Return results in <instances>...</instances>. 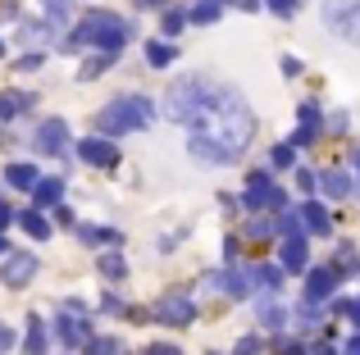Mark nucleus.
Masks as SVG:
<instances>
[{
	"instance_id": "f257e3e1",
	"label": "nucleus",
	"mask_w": 360,
	"mask_h": 355,
	"mask_svg": "<svg viewBox=\"0 0 360 355\" xmlns=\"http://www.w3.org/2000/svg\"><path fill=\"white\" fill-rule=\"evenodd\" d=\"M165 114L174 119L178 128H201V137L229 146L233 155H242L246 142H251V133H255L246 100L233 87H224V82H205V78L174 82L169 96H165Z\"/></svg>"
},
{
	"instance_id": "f03ea898",
	"label": "nucleus",
	"mask_w": 360,
	"mask_h": 355,
	"mask_svg": "<svg viewBox=\"0 0 360 355\" xmlns=\"http://www.w3.org/2000/svg\"><path fill=\"white\" fill-rule=\"evenodd\" d=\"M132 27L123 23L119 14H105V9H96V14H87V23L73 27L69 36H64L60 51H87V46H96L101 55H119L123 46H128Z\"/></svg>"
},
{
	"instance_id": "7ed1b4c3",
	"label": "nucleus",
	"mask_w": 360,
	"mask_h": 355,
	"mask_svg": "<svg viewBox=\"0 0 360 355\" xmlns=\"http://www.w3.org/2000/svg\"><path fill=\"white\" fill-rule=\"evenodd\" d=\"M150 123H155V109H150L146 96H119L96 114V128L105 137H123V133H137V128H150Z\"/></svg>"
},
{
	"instance_id": "20e7f679",
	"label": "nucleus",
	"mask_w": 360,
	"mask_h": 355,
	"mask_svg": "<svg viewBox=\"0 0 360 355\" xmlns=\"http://www.w3.org/2000/svg\"><path fill=\"white\" fill-rule=\"evenodd\" d=\"M319 18H324V27L333 36L360 46V0H324V5H319Z\"/></svg>"
},
{
	"instance_id": "39448f33",
	"label": "nucleus",
	"mask_w": 360,
	"mask_h": 355,
	"mask_svg": "<svg viewBox=\"0 0 360 355\" xmlns=\"http://www.w3.org/2000/svg\"><path fill=\"white\" fill-rule=\"evenodd\" d=\"M242 201H246V210H264V205L283 210V205H288V196H283L278 187L269 182V173H251V178H246V192H242Z\"/></svg>"
},
{
	"instance_id": "423d86ee",
	"label": "nucleus",
	"mask_w": 360,
	"mask_h": 355,
	"mask_svg": "<svg viewBox=\"0 0 360 355\" xmlns=\"http://www.w3.org/2000/svg\"><path fill=\"white\" fill-rule=\"evenodd\" d=\"M32 146L41 155H64V146H69V119H46L32 133Z\"/></svg>"
},
{
	"instance_id": "0eeeda50",
	"label": "nucleus",
	"mask_w": 360,
	"mask_h": 355,
	"mask_svg": "<svg viewBox=\"0 0 360 355\" xmlns=\"http://www.w3.org/2000/svg\"><path fill=\"white\" fill-rule=\"evenodd\" d=\"M338 283H342V269H338V264L315 269V274L306 278V301H310V310H315L319 301H328V296L338 292Z\"/></svg>"
},
{
	"instance_id": "6e6552de",
	"label": "nucleus",
	"mask_w": 360,
	"mask_h": 355,
	"mask_svg": "<svg viewBox=\"0 0 360 355\" xmlns=\"http://www.w3.org/2000/svg\"><path fill=\"white\" fill-rule=\"evenodd\" d=\"M37 264L41 260L27 255V250H14V255H5V269H0V278H5V287H27L37 278Z\"/></svg>"
},
{
	"instance_id": "1a4fd4ad",
	"label": "nucleus",
	"mask_w": 360,
	"mask_h": 355,
	"mask_svg": "<svg viewBox=\"0 0 360 355\" xmlns=\"http://www.w3.org/2000/svg\"><path fill=\"white\" fill-rule=\"evenodd\" d=\"M155 319L169 323V328H187V323L196 319V305L187 301V296H165V301L155 305Z\"/></svg>"
},
{
	"instance_id": "9d476101",
	"label": "nucleus",
	"mask_w": 360,
	"mask_h": 355,
	"mask_svg": "<svg viewBox=\"0 0 360 355\" xmlns=\"http://www.w3.org/2000/svg\"><path fill=\"white\" fill-rule=\"evenodd\" d=\"M192 160H196V164H233L238 155H233L229 146H219V142H210V137L196 133V137H192Z\"/></svg>"
},
{
	"instance_id": "9b49d317",
	"label": "nucleus",
	"mask_w": 360,
	"mask_h": 355,
	"mask_svg": "<svg viewBox=\"0 0 360 355\" xmlns=\"http://www.w3.org/2000/svg\"><path fill=\"white\" fill-rule=\"evenodd\" d=\"M78 155H82L87 164H96V169H110V164L119 160L115 142H105V137H87V142H78Z\"/></svg>"
},
{
	"instance_id": "f8f14e48",
	"label": "nucleus",
	"mask_w": 360,
	"mask_h": 355,
	"mask_svg": "<svg viewBox=\"0 0 360 355\" xmlns=\"http://www.w3.org/2000/svg\"><path fill=\"white\" fill-rule=\"evenodd\" d=\"M55 337H60L64 347H82V342L91 337V328H87L82 314H60V319H55Z\"/></svg>"
},
{
	"instance_id": "ddd939ff",
	"label": "nucleus",
	"mask_w": 360,
	"mask_h": 355,
	"mask_svg": "<svg viewBox=\"0 0 360 355\" xmlns=\"http://www.w3.org/2000/svg\"><path fill=\"white\" fill-rule=\"evenodd\" d=\"M18 41L32 46L27 55H41V46H55V27L51 23H18Z\"/></svg>"
},
{
	"instance_id": "4468645a",
	"label": "nucleus",
	"mask_w": 360,
	"mask_h": 355,
	"mask_svg": "<svg viewBox=\"0 0 360 355\" xmlns=\"http://www.w3.org/2000/svg\"><path fill=\"white\" fill-rule=\"evenodd\" d=\"M306 260H310V250H306V237H283V274H301L306 269Z\"/></svg>"
},
{
	"instance_id": "2eb2a0df",
	"label": "nucleus",
	"mask_w": 360,
	"mask_h": 355,
	"mask_svg": "<svg viewBox=\"0 0 360 355\" xmlns=\"http://www.w3.org/2000/svg\"><path fill=\"white\" fill-rule=\"evenodd\" d=\"M297 219L306 223V232H319V237H324V232L333 228V219H328V210H324L319 201H306V205L297 210Z\"/></svg>"
},
{
	"instance_id": "dca6fc26",
	"label": "nucleus",
	"mask_w": 360,
	"mask_h": 355,
	"mask_svg": "<svg viewBox=\"0 0 360 355\" xmlns=\"http://www.w3.org/2000/svg\"><path fill=\"white\" fill-rule=\"evenodd\" d=\"M255 314H260V323L264 328H288V310H283L278 305V296H260V301H255Z\"/></svg>"
},
{
	"instance_id": "f3484780",
	"label": "nucleus",
	"mask_w": 360,
	"mask_h": 355,
	"mask_svg": "<svg viewBox=\"0 0 360 355\" xmlns=\"http://www.w3.org/2000/svg\"><path fill=\"white\" fill-rule=\"evenodd\" d=\"M319 187H324L328 196H333V201H342V196H352L356 192V182H352V173H342V169H328V173H319L315 178Z\"/></svg>"
},
{
	"instance_id": "a211bd4d",
	"label": "nucleus",
	"mask_w": 360,
	"mask_h": 355,
	"mask_svg": "<svg viewBox=\"0 0 360 355\" xmlns=\"http://www.w3.org/2000/svg\"><path fill=\"white\" fill-rule=\"evenodd\" d=\"M315 137H319V109L301 105V128H297V137H292V146H315Z\"/></svg>"
},
{
	"instance_id": "6ab92c4d",
	"label": "nucleus",
	"mask_w": 360,
	"mask_h": 355,
	"mask_svg": "<svg viewBox=\"0 0 360 355\" xmlns=\"http://www.w3.org/2000/svg\"><path fill=\"white\" fill-rule=\"evenodd\" d=\"M32 201L37 205H64V182H60V178H37Z\"/></svg>"
},
{
	"instance_id": "aec40b11",
	"label": "nucleus",
	"mask_w": 360,
	"mask_h": 355,
	"mask_svg": "<svg viewBox=\"0 0 360 355\" xmlns=\"http://www.w3.org/2000/svg\"><path fill=\"white\" fill-rule=\"evenodd\" d=\"M41 5H46V23H51L55 32L73 18V0H41Z\"/></svg>"
},
{
	"instance_id": "412c9836",
	"label": "nucleus",
	"mask_w": 360,
	"mask_h": 355,
	"mask_svg": "<svg viewBox=\"0 0 360 355\" xmlns=\"http://www.w3.org/2000/svg\"><path fill=\"white\" fill-rule=\"evenodd\" d=\"M46 342H51V337H46V323H41V319H27L23 351H27V355H46Z\"/></svg>"
},
{
	"instance_id": "4be33fe9",
	"label": "nucleus",
	"mask_w": 360,
	"mask_h": 355,
	"mask_svg": "<svg viewBox=\"0 0 360 355\" xmlns=\"http://www.w3.org/2000/svg\"><path fill=\"white\" fill-rule=\"evenodd\" d=\"M5 178H9V187H18V192H32V187H37V169H32V164H9Z\"/></svg>"
},
{
	"instance_id": "5701e85b",
	"label": "nucleus",
	"mask_w": 360,
	"mask_h": 355,
	"mask_svg": "<svg viewBox=\"0 0 360 355\" xmlns=\"http://www.w3.org/2000/svg\"><path fill=\"white\" fill-rule=\"evenodd\" d=\"M32 105V96H23V91H9V96H0V123L14 114H23V109Z\"/></svg>"
},
{
	"instance_id": "b1692460",
	"label": "nucleus",
	"mask_w": 360,
	"mask_h": 355,
	"mask_svg": "<svg viewBox=\"0 0 360 355\" xmlns=\"http://www.w3.org/2000/svg\"><path fill=\"white\" fill-rule=\"evenodd\" d=\"M224 14V0H196V9L187 14V23H214Z\"/></svg>"
},
{
	"instance_id": "393cba45",
	"label": "nucleus",
	"mask_w": 360,
	"mask_h": 355,
	"mask_svg": "<svg viewBox=\"0 0 360 355\" xmlns=\"http://www.w3.org/2000/svg\"><path fill=\"white\" fill-rule=\"evenodd\" d=\"M18 223H23V228H27V237H37V241H46V237H51V223H46L37 210H23V214H18Z\"/></svg>"
},
{
	"instance_id": "a878e982",
	"label": "nucleus",
	"mask_w": 360,
	"mask_h": 355,
	"mask_svg": "<svg viewBox=\"0 0 360 355\" xmlns=\"http://www.w3.org/2000/svg\"><path fill=\"white\" fill-rule=\"evenodd\" d=\"M115 60H119V55H91V60L78 69V82H91V78H101V73H105Z\"/></svg>"
},
{
	"instance_id": "bb28decb",
	"label": "nucleus",
	"mask_w": 360,
	"mask_h": 355,
	"mask_svg": "<svg viewBox=\"0 0 360 355\" xmlns=\"http://www.w3.org/2000/svg\"><path fill=\"white\" fill-rule=\"evenodd\" d=\"M255 287H264V292H278V287H283V269L278 264H260V269H255Z\"/></svg>"
},
{
	"instance_id": "cd10ccee",
	"label": "nucleus",
	"mask_w": 360,
	"mask_h": 355,
	"mask_svg": "<svg viewBox=\"0 0 360 355\" xmlns=\"http://www.w3.org/2000/svg\"><path fill=\"white\" fill-rule=\"evenodd\" d=\"M146 60H150V69H169V64H174V46H169V41H150Z\"/></svg>"
},
{
	"instance_id": "c85d7f7f",
	"label": "nucleus",
	"mask_w": 360,
	"mask_h": 355,
	"mask_svg": "<svg viewBox=\"0 0 360 355\" xmlns=\"http://www.w3.org/2000/svg\"><path fill=\"white\" fill-rule=\"evenodd\" d=\"M101 274H105L110 283H119V278L128 274V264H123V255H115V250H110V255H101Z\"/></svg>"
},
{
	"instance_id": "c756f323",
	"label": "nucleus",
	"mask_w": 360,
	"mask_h": 355,
	"mask_svg": "<svg viewBox=\"0 0 360 355\" xmlns=\"http://www.w3.org/2000/svg\"><path fill=\"white\" fill-rule=\"evenodd\" d=\"M160 27H165V36H178L187 27V14H178V9H169L165 18H160Z\"/></svg>"
},
{
	"instance_id": "7c9ffc66",
	"label": "nucleus",
	"mask_w": 360,
	"mask_h": 355,
	"mask_svg": "<svg viewBox=\"0 0 360 355\" xmlns=\"http://www.w3.org/2000/svg\"><path fill=\"white\" fill-rule=\"evenodd\" d=\"M87 355H119V342L115 337H96V342H87Z\"/></svg>"
},
{
	"instance_id": "2f4dec72",
	"label": "nucleus",
	"mask_w": 360,
	"mask_h": 355,
	"mask_svg": "<svg viewBox=\"0 0 360 355\" xmlns=\"http://www.w3.org/2000/svg\"><path fill=\"white\" fill-rule=\"evenodd\" d=\"M274 164H278V169H292V164H297V151H292V146H274Z\"/></svg>"
},
{
	"instance_id": "473e14b6",
	"label": "nucleus",
	"mask_w": 360,
	"mask_h": 355,
	"mask_svg": "<svg viewBox=\"0 0 360 355\" xmlns=\"http://www.w3.org/2000/svg\"><path fill=\"white\" fill-rule=\"evenodd\" d=\"M269 232H274V223H264V219H251V223H246V237H251V241H264Z\"/></svg>"
},
{
	"instance_id": "72a5a7b5",
	"label": "nucleus",
	"mask_w": 360,
	"mask_h": 355,
	"mask_svg": "<svg viewBox=\"0 0 360 355\" xmlns=\"http://www.w3.org/2000/svg\"><path fill=\"white\" fill-rule=\"evenodd\" d=\"M82 237H87V241H115L119 232L115 228H91V223H82Z\"/></svg>"
},
{
	"instance_id": "f704fd0d",
	"label": "nucleus",
	"mask_w": 360,
	"mask_h": 355,
	"mask_svg": "<svg viewBox=\"0 0 360 355\" xmlns=\"http://www.w3.org/2000/svg\"><path fill=\"white\" fill-rule=\"evenodd\" d=\"M269 9L283 14V18H292V14H297V0H269Z\"/></svg>"
},
{
	"instance_id": "c9c22d12",
	"label": "nucleus",
	"mask_w": 360,
	"mask_h": 355,
	"mask_svg": "<svg viewBox=\"0 0 360 355\" xmlns=\"http://www.w3.org/2000/svg\"><path fill=\"white\" fill-rule=\"evenodd\" d=\"M233 355H260V342H255V337H242V342H238V351H233Z\"/></svg>"
},
{
	"instance_id": "e433bc0d",
	"label": "nucleus",
	"mask_w": 360,
	"mask_h": 355,
	"mask_svg": "<svg viewBox=\"0 0 360 355\" xmlns=\"http://www.w3.org/2000/svg\"><path fill=\"white\" fill-rule=\"evenodd\" d=\"M9 18H18V5L14 0H0V23H9Z\"/></svg>"
},
{
	"instance_id": "4c0bfd02",
	"label": "nucleus",
	"mask_w": 360,
	"mask_h": 355,
	"mask_svg": "<svg viewBox=\"0 0 360 355\" xmlns=\"http://www.w3.org/2000/svg\"><path fill=\"white\" fill-rule=\"evenodd\" d=\"M37 64H41V55H23V60H18V64H14V69H18V73H32V69H37Z\"/></svg>"
},
{
	"instance_id": "58836bf2",
	"label": "nucleus",
	"mask_w": 360,
	"mask_h": 355,
	"mask_svg": "<svg viewBox=\"0 0 360 355\" xmlns=\"http://www.w3.org/2000/svg\"><path fill=\"white\" fill-rule=\"evenodd\" d=\"M297 187H301V192H310V187H315V173H310V169H297Z\"/></svg>"
},
{
	"instance_id": "ea45409f",
	"label": "nucleus",
	"mask_w": 360,
	"mask_h": 355,
	"mask_svg": "<svg viewBox=\"0 0 360 355\" xmlns=\"http://www.w3.org/2000/svg\"><path fill=\"white\" fill-rule=\"evenodd\" d=\"M101 305H105L110 314H123V301H119V296H101Z\"/></svg>"
},
{
	"instance_id": "a19ab883",
	"label": "nucleus",
	"mask_w": 360,
	"mask_h": 355,
	"mask_svg": "<svg viewBox=\"0 0 360 355\" xmlns=\"http://www.w3.org/2000/svg\"><path fill=\"white\" fill-rule=\"evenodd\" d=\"M9 347H14V333H9V328H5V323H0V355H5Z\"/></svg>"
},
{
	"instance_id": "79ce46f5",
	"label": "nucleus",
	"mask_w": 360,
	"mask_h": 355,
	"mask_svg": "<svg viewBox=\"0 0 360 355\" xmlns=\"http://www.w3.org/2000/svg\"><path fill=\"white\" fill-rule=\"evenodd\" d=\"M278 355H301V342H283L278 337Z\"/></svg>"
},
{
	"instance_id": "37998d69",
	"label": "nucleus",
	"mask_w": 360,
	"mask_h": 355,
	"mask_svg": "<svg viewBox=\"0 0 360 355\" xmlns=\"http://www.w3.org/2000/svg\"><path fill=\"white\" fill-rule=\"evenodd\" d=\"M347 314H352V319L360 323V296H356V301H352V305H347Z\"/></svg>"
},
{
	"instance_id": "c03bdc74",
	"label": "nucleus",
	"mask_w": 360,
	"mask_h": 355,
	"mask_svg": "<svg viewBox=\"0 0 360 355\" xmlns=\"http://www.w3.org/2000/svg\"><path fill=\"white\" fill-rule=\"evenodd\" d=\"M9 219H14V214H9V205H5V201H0V228H5V223H9Z\"/></svg>"
},
{
	"instance_id": "a18cd8bd",
	"label": "nucleus",
	"mask_w": 360,
	"mask_h": 355,
	"mask_svg": "<svg viewBox=\"0 0 360 355\" xmlns=\"http://www.w3.org/2000/svg\"><path fill=\"white\" fill-rule=\"evenodd\" d=\"M347 355H360V333H356L352 342H347Z\"/></svg>"
},
{
	"instance_id": "49530a36",
	"label": "nucleus",
	"mask_w": 360,
	"mask_h": 355,
	"mask_svg": "<svg viewBox=\"0 0 360 355\" xmlns=\"http://www.w3.org/2000/svg\"><path fill=\"white\" fill-rule=\"evenodd\" d=\"M150 355H178V351H174V347H155Z\"/></svg>"
},
{
	"instance_id": "de8ad7c7",
	"label": "nucleus",
	"mask_w": 360,
	"mask_h": 355,
	"mask_svg": "<svg viewBox=\"0 0 360 355\" xmlns=\"http://www.w3.org/2000/svg\"><path fill=\"white\" fill-rule=\"evenodd\" d=\"M356 169H360V151H356Z\"/></svg>"
},
{
	"instance_id": "09e8293b",
	"label": "nucleus",
	"mask_w": 360,
	"mask_h": 355,
	"mask_svg": "<svg viewBox=\"0 0 360 355\" xmlns=\"http://www.w3.org/2000/svg\"><path fill=\"white\" fill-rule=\"evenodd\" d=\"M0 255H5V241H0Z\"/></svg>"
},
{
	"instance_id": "8fccbe9b",
	"label": "nucleus",
	"mask_w": 360,
	"mask_h": 355,
	"mask_svg": "<svg viewBox=\"0 0 360 355\" xmlns=\"http://www.w3.org/2000/svg\"><path fill=\"white\" fill-rule=\"evenodd\" d=\"M0 55H5V46H0Z\"/></svg>"
},
{
	"instance_id": "3c124183",
	"label": "nucleus",
	"mask_w": 360,
	"mask_h": 355,
	"mask_svg": "<svg viewBox=\"0 0 360 355\" xmlns=\"http://www.w3.org/2000/svg\"><path fill=\"white\" fill-rule=\"evenodd\" d=\"M150 5H155V0H150Z\"/></svg>"
}]
</instances>
